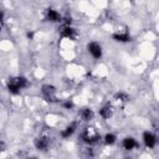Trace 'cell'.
Segmentation results:
<instances>
[{"instance_id": "cell-11", "label": "cell", "mask_w": 159, "mask_h": 159, "mask_svg": "<svg viewBox=\"0 0 159 159\" xmlns=\"http://www.w3.org/2000/svg\"><path fill=\"white\" fill-rule=\"evenodd\" d=\"M75 129H76V124H75V123H72L71 125H68L67 128H65V129L61 132V137H63V138H68L70 135H72V134H73Z\"/></svg>"}, {"instance_id": "cell-13", "label": "cell", "mask_w": 159, "mask_h": 159, "mask_svg": "<svg viewBox=\"0 0 159 159\" xmlns=\"http://www.w3.org/2000/svg\"><path fill=\"white\" fill-rule=\"evenodd\" d=\"M112 113H113V111H112V107H111V106H104V107L99 111V114H101V117H103V118H109V117L112 116Z\"/></svg>"}, {"instance_id": "cell-3", "label": "cell", "mask_w": 159, "mask_h": 159, "mask_svg": "<svg viewBox=\"0 0 159 159\" xmlns=\"http://www.w3.org/2000/svg\"><path fill=\"white\" fill-rule=\"evenodd\" d=\"M89 53L94 57V58H99L102 56V47L97 43V42H89L88 46H87Z\"/></svg>"}, {"instance_id": "cell-17", "label": "cell", "mask_w": 159, "mask_h": 159, "mask_svg": "<svg viewBox=\"0 0 159 159\" xmlns=\"http://www.w3.org/2000/svg\"><path fill=\"white\" fill-rule=\"evenodd\" d=\"M63 107H65L66 109H70V108H72V107H73V103H72L71 101H66V102L63 103Z\"/></svg>"}, {"instance_id": "cell-5", "label": "cell", "mask_w": 159, "mask_h": 159, "mask_svg": "<svg viewBox=\"0 0 159 159\" xmlns=\"http://www.w3.org/2000/svg\"><path fill=\"white\" fill-rule=\"evenodd\" d=\"M61 35H62V37H67L70 40H73V39H76V30L71 26H66L61 31Z\"/></svg>"}, {"instance_id": "cell-21", "label": "cell", "mask_w": 159, "mask_h": 159, "mask_svg": "<svg viewBox=\"0 0 159 159\" xmlns=\"http://www.w3.org/2000/svg\"><path fill=\"white\" fill-rule=\"evenodd\" d=\"M0 30H1V25H0Z\"/></svg>"}, {"instance_id": "cell-20", "label": "cell", "mask_w": 159, "mask_h": 159, "mask_svg": "<svg viewBox=\"0 0 159 159\" xmlns=\"http://www.w3.org/2000/svg\"><path fill=\"white\" fill-rule=\"evenodd\" d=\"M2 19H4V12H2L1 10H0V21H1Z\"/></svg>"}, {"instance_id": "cell-12", "label": "cell", "mask_w": 159, "mask_h": 159, "mask_svg": "<svg viewBox=\"0 0 159 159\" xmlns=\"http://www.w3.org/2000/svg\"><path fill=\"white\" fill-rule=\"evenodd\" d=\"M137 145V143H135V140L133 139V138H124V140H123V148L124 149H127V150H130V149H133L134 147Z\"/></svg>"}, {"instance_id": "cell-19", "label": "cell", "mask_w": 159, "mask_h": 159, "mask_svg": "<svg viewBox=\"0 0 159 159\" xmlns=\"http://www.w3.org/2000/svg\"><path fill=\"white\" fill-rule=\"evenodd\" d=\"M27 37H29V39H32V37H34V34H32V32H27Z\"/></svg>"}, {"instance_id": "cell-6", "label": "cell", "mask_w": 159, "mask_h": 159, "mask_svg": "<svg viewBox=\"0 0 159 159\" xmlns=\"http://www.w3.org/2000/svg\"><path fill=\"white\" fill-rule=\"evenodd\" d=\"M116 41L118 42H127V41H130V35L128 32H117V34H113L112 36Z\"/></svg>"}, {"instance_id": "cell-2", "label": "cell", "mask_w": 159, "mask_h": 159, "mask_svg": "<svg viewBox=\"0 0 159 159\" xmlns=\"http://www.w3.org/2000/svg\"><path fill=\"white\" fill-rule=\"evenodd\" d=\"M55 92H56V88L52 86V84H43L42 86V93H43V96L46 97V101H55L56 98L53 97L55 96Z\"/></svg>"}, {"instance_id": "cell-14", "label": "cell", "mask_w": 159, "mask_h": 159, "mask_svg": "<svg viewBox=\"0 0 159 159\" xmlns=\"http://www.w3.org/2000/svg\"><path fill=\"white\" fill-rule=\"evenodd\" d=\"M114 99L117 102H127L129 99V96L127 93H124V92H118V93L114 94Z\"/></svg>"}, {"instance_id": "cell-16", "label": "cell", "mask_w": 159, "mask_h": 159, "mask_svg": "<svg viewBox=\"0 0 159 159\" xmlns=\"http://www.w3.org/2000/svg\"><path fill=\"white\" fill-rule=\"evenodd\" d=\"M104 142H106L107 144H113V143L116 142V135H114V134H106Z\"/></svg>"}, {"instance_id": "cell-1", "label": "cell", "mask_w": 159, "mask_h": 159, "mask_svg": "<svg viewBox=\"0 0 159 159\" xmlns=\"http://www.w3.org/2000/svg\"><path fill=\"white\" fill-rule=\"evenodd\" d=\"M81 137H82L83 142H86V143H88V144H96V143L101 139L99 133L96 130V128H92V127L84 128V130L82 132Z\"/></svg>"}, {"instance_id": "cell-10", "label": "cell", "mask_w": 159, "mask_h": 159, "mask_svg": "<svg viewBox=\"0 0 159 159\" xmlns=\"http://www.w3.org/2000/svg\"><path fill=\"white\" fill-rule=\"evenodd\" d=\"M47 19L50 21H53V22L60 21V14L56 10H53V9H48L47 10Z\"/></svg>"}, {"instance_id": "cell-9", "label": "cell", "mask_w": 159, "mask_h": 159, "mask_svg": "<svg viewBox=\"0 0 159 159\" xmlns=\"http://www.w3.org/2000/svg\"><path fill=\"white\" fill-rule=\"evenodd\" d=\"M80 116H81V118L83 119V120H91L92 118H93V111L92 109H89V108H83L81 112H80Z\"/></svg>"}, {"instance_id": "cell-18", "label": "cell", "mask_w": 159, "mask_h": 159, "mask_svg": "<svg viewBox=\"0 0 159 159\" xmlns=\"http://www.w3.org/2000/svg\"><path fill=\"white\" fill-rule=\"evenodd\" d=\"M4 149H5V144L2 142H0V152H2Z\"/></svg>"}, {"instance_id": "cell-15", "label": "cell", "mask_w": 159, "mask_h": 159, "mask_svg": "<svg viewBox=\"0 0 159 159\" xmlns=\"http://www.w3.org/2000/svg\"><path fill=\"white\" fill-rule=\"evenodd\" d=\"M15 82L17 84V87L21 89V88H25L27 86V80L25 77H16L15 78Z\"/></svg>"}, {"instance_id": "cell-4", "label": "cell", "mask_w": 159, "mask_h": 159, "mask_svg": "<svg viewBox=\"0 0 159 159\" xmlns=\"http://www.w3.org/2000/svg\"><path fill=\"white\" fill-rule=\"evenodd\" d=\"M143 139H144V143H145V145H147L148 148H153V147L155 145V143H157L155 137H154L153 133H150V132H145V133L143 134Z\"/></svg>"}, {"instance_id": "cell-7", "label": "cell", "mask_w": 159, "mask_h": 159, "mask_svg": "<svg viewBox=\"0 0 159 159\" xmlns=\"http://www.w3.org/2000/svg\"><path fill=\"white\" fill-rule=\"evenodd\" d=\"M48 145V139L46 137H39L35 139V147L37 149H46Z\"/></svg>"}, {"instance_id": "cell-8", "label": "cell", "mask_w": 159, "mask_h": 159, "mask_svg": "<svg viewBox=\"0 0 159 159\" xmlns=\"http://www.w3.org/2000/svg\"><path fill=\"white\" fill-rule=\"evenodd\" d=\"M7 91L12 94H17L20 92V88L17 87L16 82H15V78H9V82H7Z\"/></svg>"}]
</instances>
